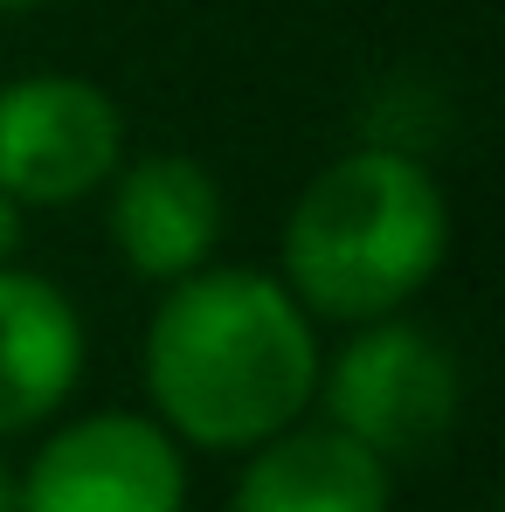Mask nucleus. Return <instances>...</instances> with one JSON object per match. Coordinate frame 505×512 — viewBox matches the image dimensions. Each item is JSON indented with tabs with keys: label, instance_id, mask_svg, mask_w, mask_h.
<instances>
[{
	"label": "nucleus",
	"instance_id": "8",
	"mask_svg": "<svg viewBox=\"0 0 505 512\" xmlns=\"http://www.w3.org/2000/svg\"><path fill=\"white\" fill-rule=\"evenodd\" d=\"M388 464L346 429H277L236 478V512H388Z\"/></svg>",
	"mask_w": 505,
	"mask_h": 512
},
{
	"label": "nucleus",
	"instance_id": "11",
	"mask_svg": "<svg viewBox=\"0 0 505 512\" xmlns=\"http://www.w3.org/2000/svg\"><path fill=\"white\" fill-rule=\"evenodd\" d=\"M35 7H49V0H0V14H35Z\"/></svg>",
	"mask_w": 505,
	"mask_h": 512
},
{
	"label": "nucleus",
	"instance_id": "3",
	"mask_svg": "<svg viewBox=\"0 0 505 512\" xmlns=\"http://www.w3.org/2000/svg\"><path fill=\"white\" fill-rule=\"evenodd\" d=\"M319 395H326L333 429L367 443L381 464H409V457H429L457 429L464 367L429 326L388 312V319H367L339 346L333 367H319Z\"/></svg>",
	"mask_w": 505,
	"mask_h": 512
},
{
	"label": "nucleus",
	"instance_id": "9",
	"mask_svg": "<svg viewBox=\"0 0 505 512\" xmlns=\"http://www.w3.org/2000/svg\"><path fill=\"white\" fill-rule=\"evenodd\" d=\"M14 250H21V208H14V201L0 194V263H7Z\"/></svg>",
	"mask_w": 505,
	"mask_h": 512
},
{
	"label": "nucleus",
	"instance_id": "7",
	"mask_svg": "<svg viewBox=\"0 0 505 512\" xmlns=\"http://www.w3.org/2000/svg\"><path fill=\"white\" fill-rule=\"evenodd\" d=\"M84 319L77 305L35 277L0 263V436L49 423L84 381Z\"/></svg>",
	"mask_w": 505,
	"mask_h": 512
},
{
	"label": "nucleus",
	"instance_id": "2",
	"mask_svg": "<svg viewBox=\"0 0 505 512\" xmlns=\"http://www.w3.org/2000/svg\"><path fill=\"white\" fill-rule=\"evenodd\" d=\"M450 201L416 153L360 146L305 180L284 222V291L333 326L388 319L443 270Z\"/></svg>",
	"mask_w": 505,
	"mask_h": 512
},
{
	"label": "nucleus",
	"instance_id": "6",
	"mask_svg": "<svg viewBox=\"0 0 505 512\" xmlns=\"http://www.w3.org/2000/svg\"><path fill=\"white\" fill-rule=\"evenodd\" d=\"M104 236L139 277L173 284L201 270L222 243V187L194 153H146L111 173Z\"/></svg>",
	"mask_w": 505,
	"mask_h": 512
},
{
	"label": "nucleus",
	"instance_id": "1",
	"mask_svg": "<svg viewBox=\"0 0 505 512\" xmlns=\"http://www.w3.org/2000/svg\"><path fill=\"white\" fill-rule=\"evenodd\" d=\"M319 333L284 277L201 263L173 277L146 326L153 423L194 450H256L319 395Z\"/></svg>",
	"mask_w": 505,
	"mask_h": 512
},
{
	"label": "nucleus",
	"instance_id": "4",
	"mask_svg": "<svg viewBox=\"0 0 505 512\" xmlns=\"http://www.w3.org/2000/svg\"><path fill=\"white\" fill-rule=\"evenodd\" d=\"M125 167V111L90 77L0 84V194L14 208H63Z\"/></svg>",
	"mask_w": 505,
	"mask_h": 512
},
{
	"label": "nucleus",
	"instance_id": "5",
	"mask_svg": "<svg viewBox=\"0 0 505 512\" xmlns=\"http://www.w3.org/2000/svg\"><path fill=\"white\" fill-rule=\"evenodd\" d=\"M187 464L153 416L97 409L63 423L21 471V512H180Z\"/></svg>",
	"mask_w": 505,
	"mask_h": 512
},
{
	"label": "nucleus",
	"instance_id": "10",
	"mask_svg": "<svg viewBox=\"0 0 505 512\" xmlns=\"http://www.w3.org/2000/svg\"><path fill=\"white\" fill-rule=\"evenodd\" d=\"M0 512H21V478L7 471V457H0Z\"/></svg>",
	"mask_w": 505,
	"mask_h": 512
}]
</instances>
